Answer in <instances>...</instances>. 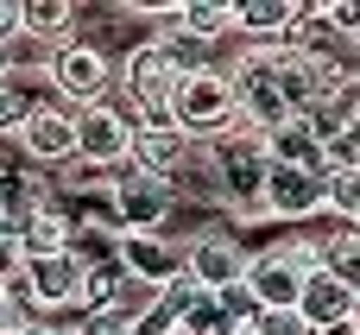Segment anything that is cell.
Masks as SVG:
<instances>
[{
	"label": "cell",
	"mask_w": 360,
	"mask_h": 335,
	"mask_svg": "<svg viewBox=\"0 0 360 335\" xmlns=\"http://www.w3.org/2000/svg\"><path fill=\"white\" fill-rule=\"evenodd\" d=\"M120 266H127L133 285L171 291L184 279V247H171L165 234H120Z\"/></svg>",
	"instance_id": "8"
},
{
	"label": "cell",
	"mask_w": 360,
	"mask_h": 335,
	"mask_svg": "<svg viewBox=\"0 0 360 335\" xmlns=\"http://www.w3.org/2000/svg\"><path fill=\"white\" fill-rule=\"evenodd\" d=\"M266 152H272V165H310V171H323V139H316V127L304 114H291L285 127H272Z\"/></svg>",
	"instance_id": "16"
},
{
	"label": "cell",
	"mask_w": 360,
	"mask_h": 335,
	"mask_svg": "<svg viewBox=\"0 0 360 335\" xmlns=\"http://www.w3.org/2000/svg\"><path fill=\"white\" fill-rule=\"evenodd\" d=\"M19 146H25L32 165H63V158H76V114H70V108H38V114L25 120Z\"/></svg>",
	"instance_id": "12"
},
{
	"label": "cell",
	"mask_w": 360,
	"mask_h": 335,
	"mask_svg": "<svg viewBox=\"0 0 360 335\" xmlns=\"http://www.w3.org/2000/svg\"><path fill=\"white\" fill-rule=\"evenodd\" d=\"M329 272H342L360 291V228H335L329 234Z\"/></svg>",
	"instance_id": "21"
},
{
	"label": "cell",
	"mask_w": 360,
	"mask_h": 335,
	"mask_svg": "<svg viewBox=\"0 0 360 335\" xmlns=\"http://www.w3.org/2000/svg\"><path fill=\"white\" fill-rule=\"evenodd\" d=\"M316 335H360V317L354 323H335V329H316Z\"/></svg>",
	"instance_id": "33"
},
{
	"label": "cell",
	"mask_w": 360,
	"mask_h": 335,
	"mask_svg": "<svg viewBox=\"0 0 360 335\" xmlns=\"http://www.w3.org/2000/svg\"><path fill=\"white\" fill-rule=\"evenodd\" d=\"M234 335H259V329H253V323H240V329H234Z\"/></svg>",
	"instance_id": "35"
},
{
	"label": "cell",
	"mask_w": 360,
	"mask_h": 335,
	"mask_svg": "<svg viewBox=\"0 0 360 335\" xmlns=\"http://www.w3.org/2000/svg\"><path fill=\"white\" fill-rule=\"evenodd\" d=\"M70 19H76V6H70V0H25V6H19V32H25V38H38V44H44V38H63V32H70Z\"/></svg>",
	"instance_id": "18"
},
{
	"label": "cell",
	"mask_w": 360,
	"mask_h": 335,
	"mask_svg": "<svg viewBox=\"0 0 360 335\" xmlns=\"http://www.w3.org/2000/svg\"><path fill=\"white\" fill-rule=\"evenodd\" d=\"M6 70H13V51H6V44H0V82H6Z\"/></svg>",
	"instance_id": "34"
},
{
	"label": "cell",
	"mask_w": 360,
	"mask_h": 335,
	"mask_svg": "<svg viewBox=\"0 0 360 335\" xmlns=\"http://www.w3.org/2000/svg\"><path fill=\"white\" fill-rule=\"evenodd\" d=\"M70 335H133V317H114V310H89Z\"/></svg>",
	"instance_id": "28"
},
{
	"label": "cell",
	"mask_w": 360,
	"mask_h": 335,
	"mask_svg": "<svg viewBox=\"0 0 360 335\" xmlns=\"http://www.w3.org/2000/svg\"><path fill=\"white\" fill-rule=\"evenodd\" d=\"M354 51H360V32H354Z\"/></svg>",
	"instance_id": "36"
},
{
	"label": "cell",
	"mask_w": 360,
	"mask_h": 335,
	"mask_svg": "<svg viewBox=\"0 0 360 335\" xmlns=\"http://www.w3.org/2000/svg\"><path fill=\"white\" fill-rule=\"evenodd\" d=\"M13 38H19V6L0 0V44H13Z\"/></svg>",
	"instance_id": "31"
},
{
	"label": "cell",
	"mask_w": 360,
	"mask_h": 335,
	"mask_svg": "<svg viewBox=\"0 0 360 335\" xmlns=\"http://www.w3.org/2000/svg\"><path fill=\"white\" fill-rule=\"evenodd\" d=\"M184 32L202 38V44H215V38L240 32V6L234 0H184Z\"/></svg>",
	"instance_id": "17"
},
{
	"label": "cell",
	"mask_w": 360,
	"mask_h": 335,
	"mask_svg": "<svg viewBox=\"0 0 360 335\" xmlns=\"http://www.w3.org/2000/svg\"><path fill=\"white\" fill-rule=\"evenodd\" d=\"M304 13H310V6H297V0H240V32H247L253 44H285Z\"/></svg>",
	"instance_id": "15"
},
{
	"label": "cell",
	"mask_w": 360,
	"mask_h": 335,
	"mask_svg": "<svg viewBox=\"0 0 360 335\" xmlns=\"http://www.w3.org/2000/svg\"><path fill=\"white\" fill-rule=\"evenodd\" d=\"M323 203H329L323 171H310V165H272V177H266V215L304 228V222L323 215Z\"/></svg>",
	"instance_id": "5"
},
{
	"label": "cell",
	"mask_w": 360,
	"mask_h": 335,
	"mask_svg": "<svg viewBox=\"0 0 360 335\" xmlns=\"http://www.w3.org/2000/svg\"><path fill=\"white\" fill-rule=\"evenodd\" d=\"M38 108H32V95H19L13 82H0V139L6 133H25V120H32Z\"/></svg>",
	"instance_id": "23"
},
{
	"label": "cell",
	"mask_w": 360,
	"mask_h": 335,
	"mask_svg": "<svg viewBox=\"0 0 360 335\" xmlns=\"http://www.w3.org/2000/svg\"><path fill=\"white\" fill-rule=\"evenodd\" d=\"M329 171H360V120L323 146V177H329Z\"/></svg>",
	"instance_id": "22"
},
{
	"label": "cell",
	"mask_w": 360,
	"mask_h": 335,
	"mask_svg": "<svg viewBox=\"0 0 360 335\" xmlns=\"http://www.w3.org/2000/svg\"><path fill=\"white\" fill-rule=\"evenodd\" d=\"M297 310H304V323H310V329H335V323H354V317H360V291L342 279V272L316 266V272L304 279Z\"/></svg>",
	"instance_id": "9"
},
{
	"label": "cell",
	"mask_w": 360,
	"mask_h": 335,
	"mask_svg": "<svg viewBox=\"0 0 360 335\" xmlns=\"http://www.w3.org/2000/svg\"><path fill=\"white\" fill-rule=\"evenodd\" d=\"M19 335H70V329H63V323H25Z\"/></svg>",
	"instance_id": "32"
},
{
	"label": "cell",
	"mask_w": 360,
	"mask_h": 335,
	"mask_svg": "<svg viewBox=\"0 0 360 335\" xmlns=\"http://www.w3.org/2000/svg\"><path fill=\"white\" fill-rule=\"evenodd\" d=\"M25 291H32V304H44V310L76 304V298H82V260H76L70 247H63V253L25 260Z\"/></svg>",
	"instance_id": "11"
},
{
	"label": "cell",
	"mask_w": 360,
	"mask_h": 335,
	"mask_svg": "<svg viewBox=\"0 0 360 335\" xmlns=\"http://www.w3.org/2000/svg\"><path fill=\"white\" fill-rule=\"evenodd\" d=\"M171 120H177V133H228V127L240 120L228 70L184 76V89H177V101H171Z\"/></svg>",
	"instance_id": "3"
},
{
	"label": "cell",
	"mask_w": 360,
	"mask_h": 335,
	"mask_svg": "<svg viewBox=\"0 0 360 335\" xmlns=\"http://www.w3.org/2000/svg\"><path fill=\"white\" fill-rule=\"evenodd\" d=\"M323 19H329V32L335 38H348L354 44V32H360V0H329V6H316Z\"/></svg>",
	"instance_id": "26"
},
{
	"label": "cell",
	"mask_w": 360,
	"mask_h": 335,
	"mask_svg": "<svg viewBox=\"0 0 360 335\" xmlns=\"http://www.w3.org/2000/svg\"><path fill=\"white\" fill-rule=\"evenodd\" d=\"M215 177L228 184V196L247 209V215H266V177H272V152H266V133H221L215 146Z\"/></svg>",
	"instance_id": "2"
},
{
	"label": "cell",
	"mask_w": 360,
	"mask_h": 335,
	"mask_svg": "<svg viewBox=\"0 0 360 335\" xmlns=\"http://www.w3.org/2000/svg\"><path fill=\"white\" fill-rule=\"evenodd\" d=\"M76 158L82 165H108V171H127L133 165V120L108 101L82 108L76 114Z\"/></svg>",
	"instance_id": "4"
},
{
	"label": "cell",
	"mask_w": 360,
	"mask_h": 335,
	"mask_svg": "<svg viewBox=\"0 0 360 335\" xmlns=\"http://www.w3.org/2000/svg\"><path fill=\"white\" fill-rule=\"evenodd\" d=\"M215 304L228 310V323H253L259 317V298H253V285L240 279V285H228V291H215Z\"/></svg>",
	"instance_id": "24"
},
{
	"label": "cell",
	"mask_w": 360,
	"mask_h": 335,
	"mask_svg": "<svg viewBox=\"0 0 360 335\" xmlns=\"http://www.w3.org/2000/svg\"><path fill=\"white\" fill-rule=\"evenodd\" d=\"M304 279H310V272H297V266L278 260V253H253V266H247V285H253L259 310H297Z\"/></svg>",
	"instance_id": "14"
},
{
	"label": "cell",
	"mask_w": 360,
	"mask_h": 335,
	"mask_svg": "<svg viewBox=\"0 0 360 335\" xmlns=\"http://www.w3.org/2000/svg\"><path fill=\"white\" fill-rule=\"evenodd\" d=\"M323 190H329L323 215H335L342 228H360V171H329Z\"/></svg>",
	"instance_id": "19"
},
{
	"label": "cell",
	"mask_w": 360,
	"mask_h": 335,
	"mask_svg": "<svg viewBox=\"0 0 360 335\" xmlns=\"http://www.w3.org/2000/svg\"><path fill=\"white\" fill-rule=\"evenodd\" d=\"M354 95H360V76H354Z\"/></svg>",
	"instance_id": "37"
},
{
	"label": "cell",
	"mask_w": 360,
	"mask_h": 335,
	"mask_svg": "<svg viewBox=\"0 0 360 335\" xmlns=\"http://www.w3.org/2000/svg\"><path fill=\"white\" fill-rule=\"evenodd\" d=\"M51 82H57V95L95 108L101 89H108V57H101L95 44H57V51H51Z\"/></svg>",
	"instance_id": "10"
},
{
	"label": "cell",
	"mask_w": 360,
	"mask_h": 335,
	"mask_svg": "<svg viewBox=\"0 0 360 335\" xmlns=\"http://www.w3.org/2000/svg\"><path fill=\"white\" fill-rule=\"evenodd\" d=\"M158 304H165V317H171V323H196V317H202V310L215 304V291H202V285H196V279L184 272V279L171 285V291H158Z\"/></svg>",
	"instance_id": "20"
},
{
	"label": "cell",
	"mask_w": 360,
	"mask_h": 335,
	"mask_svg": "<svg viewBox=\"0 0 360 335\" xmlns=\"http://www.w3.org/2000/svg\"><path fill=\"white\" fill-rule=\"evenodd\" d=\"M184 158H190V133H177V127H133V171L171 184L184 171Z\"/></svg>",
	"instance_id": "13"
},
{
	"label": "cell",
	"mask_w": 360,
	"mask_h": 335,
	"mask_svg": "<svg viewBox=\"0 0 360 335\" xmlns=\"http://www.w3.org/2000/svg\"><path fill=\"white\" fill-rule=\"evenodd\" d=\"M184 89V70L171 63V51L158 38H146L133 57H127V101H133V127H177L171 120V101Z\"/></svg>",
	"instance_id": "1"
},
{
	"label": "cell",
	"mask_w": 360,
	"mask_h": 335,
	"mask_svg": "<svg viewBox=\"0 0 360 335\" xmlns=\"http://www.w3.org/2000/svg\"><path fill=\"white\" fill-rule=\"evenodd\" d=\"M19 272H25V247H19V228H6V222H0V285H6V279H19Z\"/></svg>",
	"instance_id": "27"
},
{
	"label": "cell",
	"mask_w": 360,
	"mask_h": 335,
	"mask_svg": "<svg viewBox=\"0 0 360 335\" xmlns=\"http://www.w3.org/2000/svg\"><path fill=\"white\" fill-rule=\"evenodd\" d=\"M247 266H253V253H247L234 234H202V241L184 247V272H190L202 291H228V285H240Z\"/></svg>",
	"instance_id": "7"
},
{
	"label": "cell",
	"mask_w": 360,
	"mask_h": 335,
	"mask_svg": "<svg viewBox=\"0 0 360 335\" xmlns=\"http://www.w3.org/2000/svg\"><path fill=\"white\" fill-rule=\"evenodd\" d=\"M114 215H120L127 234H158L165 215H171V184H158V177H146V171L127 165L114 177Z\"/></svg>",
	"instance_id": "6"
},
{
	"label": "cell",
	"mask_w": 360,
	"mask_h": 335,
	"mask_svg": "<svg viewBox=\"0 0 360 335\" xmlns=\"http://www.w3.org/2000/svg\"><path fill=\"white\" fill-rule=\"evenodd\" d=\"M171 329H177V323L165 317V304H152L146 317H133V335H171Z\"/></svg>",
	"instance_id": "30"
},
{
	"label": "cell",
	"mask_w": 360,
	"mask_h": 335,
	"mask_svg": "<svg viewBox=\"0 0 360 335\" xmlns=\"http://www.w3.org/2000/svg\"><path fill=\"white\" fill-rule=\"evenodd\" d=\"M25 323H32V317H25V310L13 304V291L0 285V335H19V329H25Z\"/></svg>",
	"instance_id": "29"
},
{
	"label": "cell",
	"mask_w": 360,
	"mask_h": 335,
	"mask_svg": "<svg viewBox=\"0 0 360 335\" xmlns=\"http://www.w3.org/2000/svg\"><path fill=\"white\" fill-rule=\"evenodd\" d=\"M253 329H259V335H316L310 323H304V310H259Z\"/></svg>",
	"instance_id": "25"
}]
</instances>
